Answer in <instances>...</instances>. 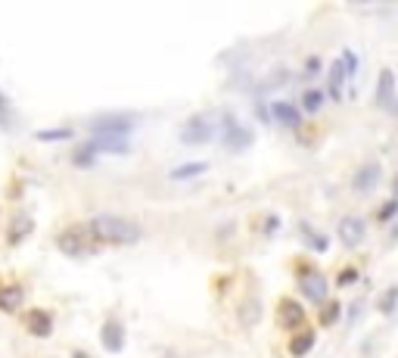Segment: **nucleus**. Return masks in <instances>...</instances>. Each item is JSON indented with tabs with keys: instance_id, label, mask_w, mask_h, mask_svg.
Returning <instances> with one entry per match:
<instances>
[{
	"instance_id": "14",
	"label": "nucleus",
	"mask_w": 398,
	"mask_h": 358,
	"mask_svg": "<svg viewBox=\"0 0 398 358\" xmlns=\"http://www.w3.org/2000/svg\"><path fill=\"white\" fill-rule=\"evenodd\" d=\"M311 349H315V333L311 330H299L293 337V342H290V355L293 358H305Z\"/></svg>"
},
{
	"instance_id": "25",
	"label": "nucleus",
	"mask_w": 398,
	"mask_h": 358,
	"mask_svg": "<svg viewBox=\"0 0 398 358\" xmlns=\"http://www.w3.org/2000/svg\"><path fill=\"white\" fill-rule=\"evenodd\" d=\"M395 296H398V287H389L386 296H383V302H380V308H383V311H392V306H395Z\"/></svg>"
},
{
	"instance_id": "21",
	"label": "nucleus",
	"mask_w": 398,
	"mask_h": 358,
	"mask_svg": "<svg viewBox=\"0 0 398 358\" xmlns=\"http://www.w3.org/2000/svg\"><path fill=\"white\" fill-rule=\"evenodd\" d=\"M72 128H53V131H37V140H69Z\"/></svg>"
},
{
	"instance_id": "5",
	"label": "nucleus",
	"mask_w": 398,
	"mask_h": 358,
	"mask_svg": "<svg viewBox=\"0 0 398 358\" xmlns=\"http://www.w3.org/2000/svg\"><path fill=\"white\" fill-rule=\"evenodd\" d=\"M355 66H358L355 53H342L339 59H333V66H330V93L333 97L342 93V81H346L349 75H355Z\"/></svg>"
},
{
	"instance_id": "26",
	"label": "nucleus",
	"mask_w": 398,
	"mask_h": 358,
	"mask_svg": "<svg viewBox=\"0 0 398 358\" xmlns=\"http://www.w3.org/2000/svg\"><path fill=\"white\" fill-rule=\"evenodd\" d=\"M355 280H358V268H342V271H339V284H342V287H346V284H355Z\"/></svg>"
},
{
	"instance_id": "3",
	"label": "nucleus",
	"mask_w": 398,
	"mask_h": 358,
	"mask_svg": "<svg viewBox=\"0 0 398 358\" xmlns=\"http://www.w3.org/2000/svg\"><path fill=\"white\" fill-rule=\"evenodd\" d=\"M59 249L66 255H81V253H88V249L93 246V237L88 233V224L84 228H69V231H62L59 233Z\"/></svg>"
},
{
	"instance_id": "1",
	"label": "nucleus",
	"mask_w": 398,
	"mask_h": 358,
	"mask_svg": "<svg viewBox=\"0 0 398 358\" xmlns=\"http://www.w3.org/2000/svg\"><path fill=\"white\" fill-rule=\"evenodd\" d=\"M88 233L93 237V243L131 246L140 240V224L122 215H97L88 221Z\"/></svg>"
},
{
	"instance_id": "19",
	"label": "nucleus",
	"mask_w": 398,
	"mask_h": 358,
	"mask_svg": "<svg viewBox=\"0 0 398 358\" xmlns=\"http://www.w3.org/2000/svg\"><path fill=\"white\" fill-rule=\"evenodd\" d=\"M377 175H380L377 166H364L361 171H358V178H355V187L358 190H368L370 184H377Z\"/></svg>"
},
{
	"instance_id": "28",
	"label": "nucleus",
	"mask_w": 398,
	"mask_h": 358,
	"mask_svg": "<svg viewBox=\"0 0 398 358\" xmlns=\"http://www.w3.org/2000/svg\"><path fill=\"white\" fill-rule=\"evenodd\" d=\"M72 358H90L88 352H72Z\"/></svg>"
},
{
	"instance_id": "15",
	"label": "nucleus",
	"mask_w": 398,
	"mask_h": 358,
	"mask_svg": "<svg viewBox=\"0 0 398 358\" xmlns=\"http://www.w3.org/2000/svg\"><path fill=\"white\" fill-rule=\"evenodd\" d=\"M392 91H395V75H392V69H383V72H380L377 103H380V106H389V100H392Z\"/></svg>"
},
{
	"instance_id": "27",
	"label": "nucleus",
	"mask_w": 398,
	"mask_h": 358,
	"mask_svg": "<svg viewBox=\"0 0 398 358\" xmlns=\"http://www.w3.org/2000/svg\"><path fill=\"white\" fill-rule=\"evenodd\" d=\"M395 209H398V200H392V202H389V206L383 209V212H380V218H389V215L395 212Z\"/></svg>"
},
{
	"instance_id": "24",
	"label": "nucleus",
	"mask_w": 398,
	"mask_h": 358,
	"mask_svg": "<svg viewBox=\"0 0 398 358\" xmlns=\"http://www.w3.org/2000/svg\"><path fill=\"white\" fill-rule=\"evenodd\" d=\"M305 233H308L311 246H315L317 253H324V249H327V237H321V233H315V231H311V228H305Z\"/></svg>"
},
{
	"instance_id": "10",
	"label": "nucleus",
	"mask_w": 398,
	"mask_h": 358,
	"mask_svg": "<svg viewBox=\"0 0 398 358\" xmlns=\"http://www.w3.org/2000/svg\"><path fill=\"white\" fill-rule=\"evenodd\" d=\"M280 324L290 327V330H299V327L305 324V308L295 299H283L280 302Z\"/></svg>"
},
{
	"instance_id": "6",
	"label": "nucleus",
	"mask_w": 398,
	"mask_h": 358,
	"mask_svg": "<svg viewBox=\"0 0 398 358\" xmlns=\"http://www.w3.org/2000/svg\"><path fill=\"white\" fill-rule=\"evenodd\" d=\"M215 134V125L206 119V115H197V119H190L181 128V140L184 144H206V140H212Z\"/></svg>"
},
{
	"instance_id": "31",
	"label": "nucleus",
	"mask_w": 398,
	"mask_h": 358,
	"mask_svg": "<svg viewBox=\"0 0 398 358\" xmlns=\"http://www.w3.org/2000/svg\"><path fill=\"white\" fill-rule=\"evenodd\" d=\"M165 358H175V355H171V352H168V355H165Z\"/></svg>"
},
{
	"instance_id": "12",
	"label": "nucleus",
	"mask_w": 398,
	"mask_h": 358,
	"mask_svg": "<svg viewBox=\"0 0 398 358\" xmlns=\"http://www.w3.org/2000/svg\"><path fill=\"white\" fill-rule=\"evenodd\" d=\"M224 144H228L230 150H243V146L252 144V131L237 125V122H228V128H224Z\"/></svg>"
},
{
	"instance_id": "22",
	"label": "nucleus",
	"mask_w": 398,
	"mask_h": 358,
	"mask_svg": "<svg viewBox=\"0 0 398 358\" xmlns=\"http://www.w3.org/2000/svg\"><path fill=\"white\" fill-rule=\"evenodd\" d=\"M16 224H19V228H16V231H10V243H19V240H22V237H25V233L31 231V221H28V218H19V221H16Z\"/></svg>"
},
{
	"instance_id": "4",
	"label": "nucleus",
	"mask_w": 398,
	"mask_h": 358,
	"mask_svg": "<svg viewBox=\"0 0 398 358\" xmlns=\"http://www.w3.org/2000/svg\"><path fill=\"white\" fill-rule=\"evenodd\" d=\"M299 290L302 296H305L308 302H315V306H324L327 302V277L321 275V271H305V275L299 277Z\"/></svg>"
},
{
	"instance_id": "11",
	"label": "nucleus",
	"mask_w": 398,
	"mask_h": 358,
	"mask_svg": "<svg viewBox=\"0 0 398 358\" xmlns=\"http://www.w3.org/2000/svg\"><path fill=\"white\" fill-rule=\"evenodd\" d=\"M100 340H103V346L109 352H122L124 349V327L119 321H106L103 330H100Z\"/></svg>"
},
{
	"instance_id": "7",
	"label": "nucleus",
	"mask_w": 398,
	"mask_h": 358,
	"mask_svg": "<svg viewBox=\"0 0 398 358\" xmlns=\"http://www.w3.org/2000/svg\"><path fill=\"white\" fill-rule=\"evenodd\" d=\"M336 233H339V240L346 246H358L364 240V233H368V224H364V218H355V215L352 218H342Z\"/></svg>"
},
{
	"instance_id": "13",
	"label": "nucleus",
	"mask_w": 398,
	"mask_h": 358,
	"mask_svg": "<svg viewBox=\"0 0 398 358\" xmlns=\"http://www.w3.org/2000/svg\"><path fill=\"white\" fill-rule=\"evenodd\" d=\"M88 150L90 153H115V156H122V153H128V140L124 137H93L88 144Z\"/></svg>"
},
{
	"instance_id": "29",
	"label": "nucleus",
	"mask_w": 398,
	"mask_h": 358,
	"mask_svg": "<svg viewBox=\"0 0 398 358\" xmlns=\"http://www.w3.org/2000/svg\"><path fill=\"white\" fill-rule=\"evenodd\" d=\"M4 109H6V103H4V97H0V115H4Z\"/></svg>"
},
{
	"instance_id": "17",
	"label": "nucleus",
	"mask_w": 398,
	"mask_h": 358,
	"mask_svg": "<svg viewBox=\"0 0 398 358\" xmlns=\"http://www.w3.org/2000/svg\"><path fill=\"white\" fill-rule=\"evenodd\" d=\"M19 306H22V287H6V290H0V308L16 311Z\"/></svg>"
},
{
	"instance_id": "16",
	"label": "nucleus",
	"mask_w": 398,
	"mask_h": 358,
	"mask_svg": "<svg viewBox=\"0 0 398 358\" xmlns=\"http://www.w3.org/2000/svg\"><path fill=\"white\" fill-rule=\"evenodd\" d=\"M209 166L206 162H187V166H177V168H171V178L175 181H190V178H197V175H202Z\"/></svg>"
},
{
	"instance_id": "20",
	"label": "nucleus",
	"mask_w": 398,
	"mask_h": 358,
	"mask_svg": "<svg viewBox=\"0 0 398 358\" xmlns=\"http://www.w3.org/2000/svg\"><path fill=\"white\" fill-rule=\"evenodd\" d=\"M324 100H327V93H324V91H315V88L302 93V106H305L308 112H317V109L324 106Z\"/></svg>"
},
{
	"instance_id": "8",
	"label": "nucleus",
	"mask_w": 398,
	"mask_h": 358,
	"mask_svg": "<svg viewBox=\"0 0 398 358\" xmlns=\"http://www.w3.org/2000/svg\"><path fill=\"white\" fill-rule=\"evenodd\" d=\"M25 330L31 333V337H50L53 333V315L44 308H31L25 315Z\"/></svg>"
},
{
	"instance_id": "9",
	"label": "nucleus",
	"mask_w": 398,
	"mask_h": 358,
	"mask_svg": "<svg viewBox=\"0 0 398 358\" xmlns=\"http://www.w3.org/2000/svg\"><path fill=\"white\" fill-rule=\"evenodd\" d=\"M271 115H274V122L283 125V128H299V125H302L299 109H295L293 103H286V100H277V103H271Z\"/></svg>"
},
{
	"instance_id": "18",
	"label": "nucleus",
	"mask_w": 398,
	"mask_h": 358,
	"mask_svg": "<svg viewBox=\"0 0 398 358\" xmlns=\"http://www.w3.org/2000/svg\"><path fill=\"white\" fill-rule=\"evenodd\" d=\"M259 318H262V306H259V299H249V302H243V308H240V321H243L246 327H252V324H259Z\"/></svg>"
},
{
	"instance_id": "2",
	"label": "nucleus",
	"mask_w": 398,
	"mask_h": 358,
	"mask_svg": "<svg viewBox=\"0 0 398 358\" xmlns=\"http://www.w3.org/2000/svg\"><path fill=\"white\" fill-rule=\"evenodd\" d=\"M137 125V115L131 112H109V115H97L90 122V131L97 137H124L131 128Z\"/></svg>"
},
{
	"instance_id": "30",
	"label": "nucleus",
	"mask_w": 398,
	"mask_h": 358,
	"mask_svg": "<svg viewBox=\"0 0 398 358\" xmlns=\"http://www.w3.org/2000/svg\"><path fill=\"white\" fill-rule=\"evenodd\" d=\"M392 237H398V221H395V228H392Z\"/></svg>"
},
{
	"instance_id": "23",
	"label": "nucleus",
	"mask_w": 398,
	"mask_h": 358,
	"mask_svg": "<svg viewBox=\"0 0 398 358\" xmlns=\"http://www.w3.org/2000/svg\"><path fill=\"white\" fill-rule=\"evenodd\" d=\"M336 318H339V306H336V302H327V311H321V324L330 327Z\"/></svg>"
}]
</instances>
